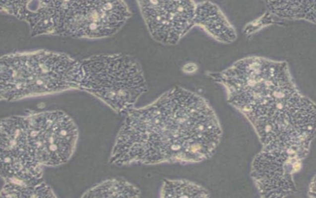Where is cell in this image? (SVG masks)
I'll list each match as a JSON object with an SVG mask.
<instances>
[{
  "mask_svg": "<svg viewBox=\"0 0 316 198\" xmlns=\"http://www.w3.org/2000/svg\"><path fill=\"white\" fill-rule=\"evenodd\" d=\"M81 87L92 93L119 113L133 109L147 89L141 66L126 54L101 55L81 64Z\"/></svg>",
  "mask_w": 316,
  "mask_h": 198,
  "instance_id": "3",
  "label": "cell"
},
{
  "mask_svg": "<svg viewBox=\"0 0 316 198\" xmlns=\"http://www.w3.org/2000/svg\"><path fill=\"white\" fill-rule=\"evenodd\" d=\"M220 135L217 120L205 101L176 87L150 105L126 113L111 162L127 166L198 162L211 154Z\"/></svg>",
  "mask_w": 316,
  "mask_h": 198,
  "instance_id": "1",
  "label": "cell"
},
{
  "mask_svg": "<svg viewBox=\"0 0 316 198\" xmlns=\"http://www.w3.org/2000/svg\"><path fill=\"white\" fill-rule=\"evenodd\" d=\"M194 24L200 25L219 39L230 40L234 31L218 9L207 2L196 4Z\"/></svg>",
  "mask_w": 316,
  "mask_h": 198,
  "instance_id": "8",
  "label": "cell"
},
{
  "mask_svg": "<svg viewBox=\"0 0 316 198\" xmlns=\"http://www.w3.org/2000/svg\"><path fill=\"white\" fill-rule=\"evenodd\" d=\"M138 189L127 181L113 179L92 188L83 197L87 198H137Z\"/></svg>",
  "mask_w": 316,
  "mask_h": 198,
  "instance_id": "9",
  "label": "cell"
},
{
  "mask_svg": "<svg viewBox=\"0 0 316 198\" xmlns=\"http://www.w3.org/2000/svg\"><path fill=\"white\" fill-rule=\"evenodd\" d=\"M81 64L63 56L42 53L1 61L0 91L7 98H20L80 85Z\"/></svg>",
  "mask_w": 316,
  "mask_h": 198,
  "instance_id": "2",
  "label": "cell"
},
{
  "mask_svg": "<svg viewBox=\"0 0 316 198\" xmlns=\"http://www.w3.org/2000/svg\"><path fill=\"white\" fill-rule=\"evenodd\" d=\"M163 198H194L203 194L200 188L194 183L182 180H167L163 185Z\"/></svg>",
  "mask_w": 316,
  "mask_h": 198,
  "instance_id": "10",
  "label": "cell"
},
{
  "mask_svg": "<svg viewBox=\"0 0 316 198\" xmlns=\"http://www.w3.org/2000/svg\"><path fill=\"white\" fill-rule=\"evenodd\" d=\"M77 138L75 123L63 113H40L29 122V143L39 163L57 166L65 163L72 155Z\"/></svg>",
  "mask_w": 316,
  "mask_h": 198,
  "instance_id": "5",
  "label": "cell"
},
{
  "mask_svg": "<svg viewBox=\"0 0 316 198\" xmlns=\"http://www.w3.org/2000/svg\"><path fill=\"white\" fill-rule=\"evenodd\" d=\"M137 2L151 36L161 44H177L195 24L196 4L192 1Z\"/></svg>",
  "mask_w": 316,
  "mask_h": 198,
  "instance_id": "6",
  "label": "cell"
},
{
  "mask_svg": "<svg viewBox=\"0 0 316 198\" xmlns=\"http://www.w3.org/2000/svg\"><path fill=\"white\" fill-rule=\"evenodd\" d=\"M62 24L68 35L98 38L118 32L131 15L123 0L69 1L62 6Z\"/></svg>",
  "mask_w": 316,
  "mask_h": 198,
  "instance_id": "4",
  "label": "cell"
},
{
  "mask_svg": "<svg viewBox=\"0 0 316 198\" xmlns=\"http://www.w3.org/2000/svg\"><path fill=\"white\" fill-rule=\"evenodd\" d=\"M29 122L9 118L0 123L1 173L8 178L29 180L39 177V162L28 140Z\"/></svg>",
  "mask_w": 316,
  "mask_h": 198,
  "instance_id": "7",
  "label": "cell"
}]
</instances>
